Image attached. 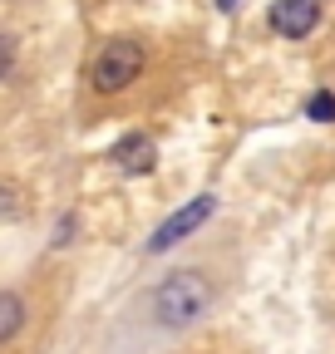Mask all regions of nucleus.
<instances>
[{
    "label": "nucleus",
    "mask_w": 335,
    "mask_h": 354,
    "mask_svg": "<svg viewBox=\"0 0 335 354\" xmlns=\"http://www.w3.org/2000/svg\"><path fill=\"white\" fill-rule=\"evenodd\" d=\"M10 216H20V192L0 183V221H10Z\"/></svg>",
    "instance_id": "8"
},
{
    "label": "nucleus",
    "mask_w": 335,
    "mask_h": 354,
    "mask_svg": "<svg viewBox=\"0 0 335 354\" xmlns=\"http://www.w3.org/2000/svg\"><path fill=\"white\" fill-rule=\"evenodd\" d=\"M25 295H15V290H0V344H10L20 330H25Z\"/></svg>",
    "instance_id": "6"
},
{
    "label": "nucleus",
    "mask_w": 335,
    "mask_h": 354,
    "mask_svg": "<svg viewBox=\"0 0 335 354\" xmlns=\"http://www.w3.org/2000/svg\"><path fill=\"white\" fill-rule=\"evenodd\" d=\"M143 64H148L143 44L129 39V35H118V39H109L104 50L94 55V64H89V84L99 88V94H123V88H129V84L143 74Z\"/></svg>",
    "instance_id": "2"
},
{
    "label": "nucleus",
    "mask_w": 335,
    "mask_h": 354,
    "mask_svg": "<svg viewBox=\"0 0 335 354\" xmlns=\"http://www.w3.org/2000/svg\"><path fill=\"white\" fill-rule=\"evenodd\" d=\"M306 118H316V123H335V94H330V88H316V94L306 99Z\"/></svg>",
    "instance_id": "7"
},
{
    "label": "nucleus",
    "mask_w": 335,
    "mask_h": 354,
    "mask_svg": "<svg viewBox=\"0 0 335 354\" xmlns=\"http://www.w3.org/2000/svg\"><path fill=\"white\" fill-rule=\"evenodd\" d=\"M266 25H271L281 39H306V35L320 25V0H271Z\"/></svg>",
    "instance_id": "4"
},
{
    "label": "nucleus",
    "mask_w": 335,
    "mask_h": 354,
    "mask_svg": "<svg viewBox=\"0 0 335 354\" xmlns=\"http://www.w3.org/2000/svg\"><path fill=\"white\" fill-rule=\"evenodd\" d=\"M129 177H143V172H153V162H158V148H153V138L148 133H129V138H118L114 143V153H109Z\"/></svg>",
    "instance_id": "5"
},
{
    "label": "nucleus",
    "mask_w": 335,
    "mask_h": 354,
    "mask_svg": "<svg viewBox=\"0 0 335 354\" xmlns=\"http://www.w3.org/2000/svg\"><path fill=\"white\" fill-rule=\"evenodd\" d=\"M212 212H217V197H197V202L178 207V212L168 216L153 236H148V251H168V246H178V241H183V236H192V232H197Z\"/></svg>",
    "instance_id": "3"
},
{
    "label": "nucleus",
    "mask_w": 335,
    "mask_h": 354,
    "mask_svg": "<svg viewBox=\"0 0 335 354\" xmlns=\"http://www.w3.org/2000/svg\"><path fill=\"white\" fill-rule=\"evenodd\" d=\"M212 305H217V281L207 276V271H192V266H183V271H173V276H163V281L143 295L148 320H153V330H163V335L192 330Z\"/></svg>",
    "instance_id": "1"
},
{
    "label": "nucleus",
    "mask_w": 335,
    "mask_h": 354,
    "mask_svg": "<svg viewBox=\"0 0 335 354\" xmlns=\"http://www.w3.org/2000/svg\"><path fill=\"white\" fill-rule=\"evenodd\" d=\"M10 69H15V39L0 35V79H10Z\"/></svg>",
    "instance_id": "9"
},
{
    "label": "nucleus",
    "mask_w": 335,
    "mask_h": 354,
    "mask_svg": "<svg viewBox=\"0 0 335 354\" xmlns=\"http://www.w3.org/2000/svg\"><path fill=\"white\" fill-rule=\"evenodd\" d=\"M242 6V0H217V10H237Z\"/></svg>",
    "instance_id": "10"
}]
</instances>
